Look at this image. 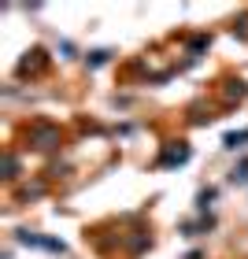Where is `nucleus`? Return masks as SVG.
<instances>
[{"label":"nucleus","mask_w":248,"mask_h":259,"mask_svg":"<svg viewBox=\"0 0 248 259\" xmlns=\"http://www.w3.org/2000/svg\"><path fill=\"white\" fill-rule=\"evenodd\" d=\"M19 241H22V244H37V248H52V252H63V244H60V241H45V237H30V233H19Z\"/></svg>","instance_id":"2"},{"label":"nucleus","mask_w":248,"mask_h":259,"mask_svg":"<svg viewBox=\"0 0 248 259\" xmlns=\"http://www.w3.org/2000/svg\"><path fill=\"white\" fill-rule=\"evenodd\" d=\"M33 141H41V148H52L56 141H60V134H56L52 126H37L33 130Z\"/></svg>","instance_id":"1"},{"label":"nucleus","mask_w":248,"mask_h":259,"mask_svg":"<svg viewBox=\"0 0 248 259\" xmlns=\"http://www.w3.org/2000/svg\"><path fill=\"white\" fill-rule=\"evenodd\" d=\"M189 159V148L185 145H178V148H171L167 156H163V163H185Z\"/></svg>","instance_id":"3"}]
</instances>
